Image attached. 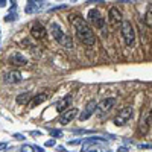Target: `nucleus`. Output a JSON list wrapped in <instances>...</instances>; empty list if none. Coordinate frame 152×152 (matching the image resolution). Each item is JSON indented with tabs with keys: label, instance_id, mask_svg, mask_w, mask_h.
<instances>
[{
	"label": "nucleus",
	"instance_id": "f257e3e1",
	"mask_svg": "<svg viewBox=\"0 0 152 152\" xmlns=\"http://www.w3.org/2000/svg\"><path fill=\"white\" fill-rule=\"evenodd\" d=\"M70 23H72V26L76 32V37L79 38V40L87 44V46H93L96 43V37H94V32L91 31V28L88 26V23L79 17V15H72L70 18Z\"/></svg>",
	"mask_w": 152,
	"mask_h": 152
},
{
	"label": "nucleus",
	"instance_id": "f03ea898",
	"mask_svg": "<svg viewBox=\"0 0 152 152\" xmlns=\"http://www.w3.org/2000/svg\"><path fill=\"white\" fill-rule=\"evenodd\" d=\"M50 34H52L53 37V40L61 44L62 47H66V49H72L73 47V40H72V37L67 35L64 31H62L56 23H52L50 24Z\"/></svg>",
	"mask_w": 152,
	"mask_h": 152
},
{
	"label": "nucleus",
	"instance_id": "7ed1b4c3",
	"mask_svg": "<svg viewBox=\"0 0 152 152\" xmlns=\"http://www.w3.org/2000/svg\"><path fill=\"white\" fill-rule=\"evenodd\" d=\"M120 34L126 46H134L135 43V31L129 20H123L120 24Z\"/></svg>",
	"mask_w": 152,
	"mask_h": 152
},
{
	"label": "nucleus",
	"instance_id": "20e7f679",
	"mask_svg": "<svg viewBox=\"0 0 152 152\" xmlns=\"http://www.w3.org/2000/svg\"><path fill=\"white\" fill-rule=\"evenodd\" d=\"M134 116V110L132 107H125L119 111V114L116 117H114V125L116 126H125L126 123H128Z\"/></svg>",
	"mask_w": 152,
	"mask_h": 152
},
{
	"label": "nucleus",
	"instance_id": "39448f33",
	"mask_svg": "<svg viewBox=\"0 0 152 152\" xmlns=\"http://www.w3.org/2000/svg\"><path fill=\"white\" fill-rule=\"evenodd\" d=\"M88 21L91 26H94L96 29H104L105 28V18L102 17V14L97 9H90L88 11Z\"/></svg>",
	"mask_w": 152,
	"mask_h": 152
},
{
	"label": "nucleus",
	"instance_id": "423d86ee",
	"mask_svg": "<svg viewBox=\"0 0 152 152\" xmlns=\"http://www.w3.org/2000/svg\"><path fill=\"white\" fill-rule=\"evenodd\" d=\"M97 107H99V104L96 102V100H90L87 105H85V110L82 111V114H79L78 116V119L81 120V122H84V120H88L93 114H94V111L97 110Z\"/></svg>",
	"mask_w": 152,
	"mask_h": 152
},
{
	"label": "nucleus",
	"instance_id": "0eeeda50",
	"mask_svg": "<svg viewBox=\"0 0 152 152\" xmlns=\"http://www.w3.org/2000/svg\"><path fill=\"white\" fill-rule=\"evenodd\" d=\"M31 34H32V37L35 38V40H44L46 35H47L46 28L43 26V24H41L40 21H35V23L32 24V28H31Z\"/></svg>",
	"mask_w": 152,
	"mask_h": 152
},
{
	"label": "nucleus",
	"instance_id": "6e6552de",
	"mask_svg": "<svg viewBox=\"0 0 152 152\" xmlns=\"http://www.w3.org/2000/svg\"><path fill=\"white\" fill-rule=\"evenodd\" d=\"M78 114H79V111H78V108H72V110H66L64 113L59 116V123L61 125H69L75 117H78Z\"/></svg>",
	"mask_w": 152,
	"mask_h": 152
},
{
	"label": "nucleus",
	"instance_id": "1a4fd4ad",
	"mask_svg": "<svg viewBox=\"0 0 152 152\" xmlns=\"http://www.w3.org/2000/svg\"><path fill=\"white\" fill-rule=\"evenodd\" d=\"M122 12L117 8H111L108 12V23L111 26H119V24H122Z\"/></svg>",
	"mask_w": 152,
	"mask_h": 152
},
{
	"label": "nucleus",
	"instance_id": "9d476101",
	"mask_svg": "<svg viewBox=\"0 0 152 152\" xmlns=\"http://www.w3.org/2000/svg\"><path fill=\"white\" fill-rule=\"evenodd\" d=\"M21 79H23V76L17 70H11V72L5 73V76H3V81L6 84H18V82H21Z\"/></svg>",
	"mask_w": 152,
	"mask_h": 152
},
{
	"label": "nucleus",
	"instance_id": "9b49d317",
	"mask_svg": "<svg viewBox=\"0 0 152 152\" xmlns=\"http://www.w3.org/2000/svg\"><path fill=\"white\" fill-rule=\"evenodd\" d=\"M9 59H11L12 64L17 66V67H21V66H26V64H28V59H26V56H24L23 53H20V52L12 53Z\"/></svg>",
	"mask_w": 152,
	"mask_h": 152
},
{
	"label": "nucleus",
	"instance_id": "f8f14e48",
	"mask_svg": "<svg viewBox=\"0 0 152 152\" xmlns=\"http://www.w3.org/2000/svg\"><path fill=\"white\" fill-rule=\"evenodd\" d=\"M114 105H116V99L114 97H107V99H104L102 102L99 104L97 110H99V113H105V111H110Z\"/></svg>",
	"mask_w": 152,
	"mask_h": 152
},
{
	"label": "nucleus",
	"instance_id": "ddd939ff",
	"mask_svg": "<svg viewBox=\"0 0 152 152\" xmlns=\"http://www.w3.org/2000/svg\"><path fill=\"white\" fill-rule=\"evenodd\" d=\"M44 8V2H32L29 0L28 5H26V12L28 14H34V12H38Z\"/></svg>",
	"mask_w": 152,
	"mask_h": 152
},
{
	"label": "nucleus",
	"instance_id": "4468645a",
	"mask_svg": "<svg viewBox=\"0 0 152 152\" xmlns=\"http://www.w3.org/2000/svg\"><path fill=\"white\" fill-rule=\"evenodd\" d=\"M47 97H49V94H47V93H38V94H35V96L32 97V100H31L29 107H31V108H34V107H38L40 104L46 102V99H47Z\"/></svg>",
	"mask_w": 152,
	"mask_h": 152
},
{
	"label": "nucleus",
	"instance_id": "2eb2a0df",
	"mask_svg": "<svg viewBox=\"0 0 152 152\" xmlns=\"http://www.w3.org/2000/svg\"><path fill=\"white\" fill-rule=\"evenodd\" d=\"M72 102V94H67L64 99H61L59 102L56 104V110L59 111V113H64L66 111V108L69 107V104Z\"/></svg>",
	"mask_w": 152,
	"mask_h": 152
},
{
	"label": "nucleus",
	"instance_id": "dca6fc26",
	"mask_svg": "<svg viewBox=\"0 0 152 152\" xmlns=\"http://www.w3.org/2000/svg\"><path fill=\"white\" fill-rule=\"evenodd\" d=\"M31 100H32V93H23V94H18L17 96V104L23 105V104H31Z\"/></svg>",
	"mask_w": 152,
	"mask_h": 152
},
{
	"label": "nucleus",
	"instance_id": "f3484780",
	"mask_svg": "<svg viewBox=\"0 0 152 152\" xmlns=\"http://www.w3.org/2000/svg\"><path fill=\"white\" fill-rule=\"evenodd\" d=\"M145 23L148 24V26H151V28H152V5H149V8H148V11H146Z\"/></svg>",
	"mask_w": 152,
	"mask_h": 152
},
{
	"label": "nucleus",
	"instance_id": "a211bd4d",
	"mask_svg": "<svg viewBox=\"0 0 152 152\" xmlns=\"http://www.w3.org/2000/svg\"><path fill=\"white\" fill-rule=\"evenodd\" d=\"M20 152H34V146H29V145H24L21 149H20Z\"/></svg>",
	"mask_w": 152,
	"mask_h": 152
},
{
	"label": "nucleus",
	"instance_id": "6ab92c4d",
	"mask_svg": "<svg viewBox=\"0 0 152 152\" xmlns=\"http://www.w3.org/2000/svg\"><path fill=\"white\" fill-rule=\"evenodd\" d=\"M50 134H52L53 137H61V135H62V132L58 131V129H50Z\"/></svg>",
	"mask_w": 152,
	"mask_h": 152
},
{
	"label": "nucleus",
	"instance_id": "aec40b11",
	"mask_svg": "<svg viewBox=\"0 0 152 152\" xmlns=\"http://www.w3.org/2000/svg\"><path fill=\"white\" fill-rule=\"evenodd\" d=\"M14 137L17 138V140H24V135H23V134H15Z\"/></svg>",
	"mask_w": 152,
	"mask_h": 152
},
{
	"label": "nucleus",
	"instance_id": "412c9836",
	"mask_svg": "<svg viewBox=\"0 0 152 152\" xmlns=\"http://www.w3.org/2000/svg\"><path fill=\"white\" fill-rule=\"evenodd\" d=\"M8 143H0V151H3V149H8Z\"/></svg>",
	"mask_w": 152,
	"mask_h": 152
},
{
	"label": "nucleus",
	"instance_id": "4be33fe9",
	"mask_svg": "<svg viewBox=\"0 0 152 152\" xmlns=\"http://www.w3.org/2000/svg\"><path fill=\"white\" fill-rule=\"evenodd\" d=\"M55 145V140H49L47 143H46V146H53Z\"/></svg>",
	"mask_w": 152,
	"mask_h": 152
},
{
	"label": "nucleus",
	"instance_id": "5701e85b",
	"mask_svg": "<svg viewBox=\"0 0 152 152\" xmlns=\"http://www.w3.org/2000/svg\"><path fill=\"white\" fill-rule=\"evenodd\" d=\"M34 151H37V152H44V151H43L40 146H34Z\"/></svg>",
	"mask_w": 152,
	"mask_h": 152
},
{
	"label": "nucleus",
	"instance_id": "b1692460",
	"mask_svg": "<svg viewBox=\"0 0 152 152\" xmlns=\"http://www.w3.org/2000/svg\"><path fill=\"white\" fill-rule=\"evenodd\" d=\"M119 152H128V149H126V148H123V146H122V148H119Z\"/></svg>",
	"mask_w": 152,
	"mask_h": 152
},
{
	"label": "nucleus",
	"instance_id": "393cba45",
	"mask_svg": "<svg viewBox=\"0 0 152 152\" xmlns=\"http://www.w3.org/2000/svg\"><path fill=\"white\" fill-rule=\"evenodd\" d=\"M58 151H59V152H66V149L62 148V146H58Z\"/></svg>",
	"mask_w": 152,
	"mask_h": 152
},
{
	"label": "nucleus",
	"instance_id": "a878e982",
	"mask_svg": "<svg viewBox=\"0 0 152 152\" xmlns=\"http://www.w3.org/2000/svg\"><path fill=\"white\" fill-rule=\"evenodd\" d=\"M105 152H113V151H108V149H107V151H105Z\"/></svg>",
	"mask_w": 152,
	"mask_h": 152
}]
</instances>
